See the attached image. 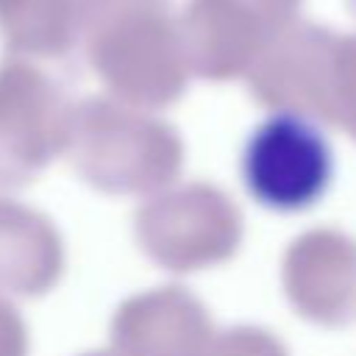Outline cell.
Returning <instances> with one entry per match:
<instances>
[{"label":"cell","instance_id":"cell-1","mask_svg":"<svg viewBox=\"0 0 356 356\" xmlns=\"http://www.w3.org/2000/svg\"><path fill=\"white\" fill-rule=\"evenodd\" d=\"M334 175L325 134L295 111L261 120L242 150V181L250 195L275 209L298 211L323 197Z\"/></svg>","mask_w":356,"mask_h":356}]
</instances>
